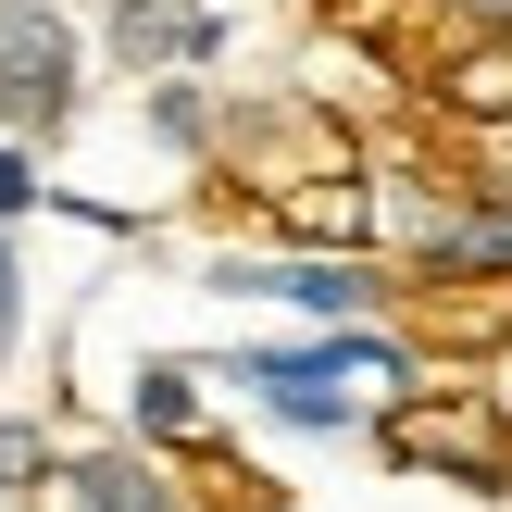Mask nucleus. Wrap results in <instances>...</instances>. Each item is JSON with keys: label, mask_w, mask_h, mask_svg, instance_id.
<instances>
[{"label": "nucleus", "mask_w": 512, "mask_h": 512, "mask_svg": "<svg viewBox=\"0 0 512 512\" xmlns=\"http://www.w3.org/2000/svg\"><path fill=\"white\" fill-rule=\"evenodd\" d=\"M238 375L263 413H288V425H313V438H338V425H363V388H413V350L400 338H313V350H238Z\"/></svg>", "instance_id": "obj_1"}, {"label": "nucleus", "mask_w": 512, "mask_h": 512, "mask_svg": "<svg viewBox=\"0 0 512 512\" xmlns=\"http://www.w3.org/2000/svg\"><path fill=\"white\" fill-rule=\"evenodd\" d=\"M63 488H75V512H175V488L138 463V450H88Z\"/></svg>", "instance_id": "obj_4"}, {"label": "nucleus", "mask_w": 512, "mask_h": 512, "mask_svg": "<svg viewBox=\"0 0 512 512\" xmlns=\"http://www.w3.org/2000/svg\"><path fill=\"white\" fill-rule=\"evenodd\" d=\"M150 125H163V138H200L213 113H200V88H150Z\"/></svg>", "instance_id": "obj_7"}, {"label": "nucleus", "mask_w": 512, "mask_h": 512, "mask_svg": "<svg viewBox=\"0 0 512 512\" xmlns=\"http://www.w3.org/2000/svg\"><path fill=\"white\" fill-rule=\"evenodd\" d=\"M38 200V175H25V150H0V213H25Z\"/></svg>", "instance_id": "obj_9"}, {"label": "nucleus", "mask_w": 512, "mask_h": 512, "mask_svg": "<svg viewBox=\"0 0 512 512\" xmlns=\"http://www.w3.org/2000/svg\"><path fill=\"white\" fill-rule=\"evenodd\" d=\"M450 100H463V113H512V38L450 50Z\"/></svg>", "instance_id": "obj_5"}, {"label": "nucleus", "mask_w": 512, "mask_h": 512, "mask_svg": "<svg viewBox=\"0 0 512 512\" xmlns=\"http://www.w3.org/2000/svg\"><path fill=\"white\" fill-rule=\"evenodd\" d=\"M0 113H13L25 138H50V125L75 113V38L50 13H0Z\"/></svg>", "instance_id": "obj_2"}, {"label": "nucleus", "mask_w": 512, "mask_h": 512, "mask_svg": "<svg viewBox=\"0 0 512 512\" xmlns=\"http://www.w3.org/2000/svg\"><path fill=\"white\" fill-rule=\"evenodd\" d=\"M388 450H400V463H463L475 488H512V438L488 425V400H400Z\"/></svg>", "instance_id": "obj_3"}, {"label": "nucleus", "mask_w": 512, "mask_h": 512, "mask_svg": "<svg viewBox=\"0 0 512 512\" xmlns=\"http://www.w3.org/2000/svg\"><path fill=\"white\" fill-rule=\"evenodd\" d=\"M0 338H13V263H0Z\"/></svg>", "instance_id": "obj_10"}, {"label": "nucleus", "mask_w": 512, "mask_h": 512, "mask_svg": "<svg viewBox=\"0 0 512 512\" xmlns=\"http://www.w3.org/2000/svg\"><path fill=\"white\" fill-rule=\"evenodd\" d=\"M0 488H38V425H0Z\"/></svg>", "instance_id": "obj_8"}, {"label": "nucleus", "mask_w": 512, "mask_h": 512, "mask_svg": "<svg viewBox=\"0 0 512 512\" xmlns=\"http://www.w3.org/2000/svg\"><path fill=\"white\" fill-rule=\"evenodd\" d=\"M138 425H150V438H188V425H200L188 363H150V375H138Z\"/></svg>", "instance_id": "obj_6"}]
</instances>
